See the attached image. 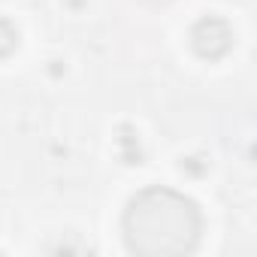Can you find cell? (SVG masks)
I'll list each match as a JSON object with an SVG mask.
<instances>
[{
  "label": "cell",
  "mask_w": 257,
  "mask_h": 257,
  "mask_svg": "<svg viewBox=\"0 0 257 257\" xmlns=\"http://www.w3.org/2000/svg\"><path fill=\"white\" fill-rule=\"evenodd\" d=\"M203 230L200 209L170 191V188H149L140 191L124 212V242L137 254L149 257H170L188 254L197 248Z\"/></svg>",
  "instance_id": "1"
},
{
  "label": "cell",
  "mask_w": 257,
  "mask_h": 257,
  "mask_svg": "<svg viewBox=\"0 0 257 257\" xmlns=\"http://www.w3.org/2000/svg\"><path fill=\"white\" fill-rule=\"evenodd\" d=\"M191 43H194V49H197L200 58H209V61H212V58H221V55L230 52L233 34H230V25H227L224 19L209 16V19H203V22L194 28Z\"/></svg>",
  "instance_id": "2"
},
{
  "label": "cell",
  "mask_w": 257,
  "mask_h": 257,
  "mask_svg": "<svg viewBox=\"0 0 257 257\" xmlns=\"http://www.w3.org/2000/svg\"><path fill=\"white\" fill-rule=\"evenodd\" d=\"M118 158L124 164H140L143 161V149H140V140L137 134L131 131V127H121V134H118Z\"/></svg>",
  "instance_id": "3"
},
{
  "label": "cell",
  "mask_w": 257,
  "mask_h": 257,
  "mask_svg": "<svg viewBox=\"0 0 257 257\" xmlns=\"http://www.w3.org/2000/svg\"><path fill=\"white\" fill-rule=\"evenodd\" d=\"M19 46V31L10 19H0V58L13 55V49Z\"/></svg>",
  "instance_id": "4"
}]
</instances>
